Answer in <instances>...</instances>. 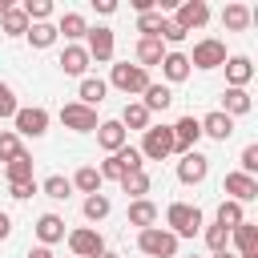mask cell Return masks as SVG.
<instances>
[{"label":"cell","instance_id":"obj_6","mask_svg":"<svg viewBox=\"0 0 258 258\" xmlns=\"http://www.w3.org/2000/svg\"><path fill=\"white\" fill-rule=\"evenodd\" d=\"M60 125L64 129H73V133H97V109H89V105H81V101H69V105H60Z\"/></svg>","mask_w":258,"mask_h":258},{"label":"cell","instance_id":"obj_5","mask_svg":"<svg viewBox=\"0 0 258 258\" xmlns=\"http://www.w3.org/2000/svg\"><path fill=\"white\" fill-rule=\"evenodd\" d=\"M137 246H141V254H149V258H173V254H177V238H173L169 230H161V226L141 230V234H137Z\"/></svg>","mask_w":258,"mask_h":258},{"label":"cell","instance_id":"obj_40","mask_svg":"<svg viewBox=\"0 0 258 258\" xmlns=\"http://www.w3.org/2000/svg\"><path fill=\"white\" fill-rule=\"evenodd\" d=\"M20 149H24V145H20V137H16L12 129H0V161H12Z\"/></svg>","mask_w":258,"mask_h":258},{"label":"cell","instance_id":"obj_20","mask_svg":"<svg viewBox=\"0 0 258 258\" xmlns=\"http://www.w3.org/2000/svg\"><path fill=\"white\" fill-rule=\"evenodd\" d=\"M129 226H137V230H149V226H157V206H153L149 198H137V202H129Z\"/></svg>","mask_w":258,"mask_h":258},{"label":"cell","instance_id":"obj_47","mask_svg":"<svg viewBox=\"0 0 258 258\" xmlns=\"http://www.w3.org/2000/svg\"><path fill=\"white\" fill-rule=\"evenodd\" d=\"M28 258H52V250L48 246H36V250H28Z\"/></svg>","mask_w":258,"mask_h":258},{"label":"cell","instance_id":"obj_44","mask_svg":"<svg viewBox=\"0 0 258 258\" xmlns=\"http://www.w3.org/2000/svg\"><path fill=\"white\" fill-rule=\"evenodd\" d=\"M8 194H12L16 202H24V198H32V194H36V181H16V185H8Z\"/></svg>","mask_w":258,"mask_h":258},{"label":"cell","instance_id":"obj_14","mask_svg":"<svg viewBox=\"0 0 258 258\" xmlns=\"http://www.w3.org/2000/svg\"><path fill=\"white\" fill-rule=\"evenodd\" d=\"M169 129H173V153H189V149L198 145V137H202L198 117H181V121L169 125Z\"/></svg>","mask_w":258,"mask_h":258},{"label":"cell","instance_id":"obj_48","mask_svg":"<svg viewBox=\"0 0 258 258\" xmlns=\"http://www.w3.org/2000/svg\"><path fill=\"white\" fill-rule=\"evenodd\" d=\"M214 258H238V254H230V250H218V254H214Z\"/></svg>","mask_w":258,"mask_h":258},{"label":"cell","instance_id":"obj_30","mask_svg":"<svg viewBox=\"0 0 258 258\" xmlns=\"http://www.w3.org/2000/svg\"><path fill=\"white\" fill-rule=\"evenodd\" d=\"M28 44L32 48H48V44H56V24H48V20H40V24H28Z\"/></svg>","mask_w":258,"mask_h":258},{"label":"cell","instance_id":"obj_24","mask_svg":"<svg viewBox=\"0 0 258 258\" xmlns=\"http://www.w3.org/2000/svg\"><path fill=\"white\" fill-rule=\"evenodd\" d=\"M250 20H254V12H250L246 4H226V8H222V24H226L230 32H246Z\"/></svg>","mask_w":258,"mask_h":258},{"label":"cell","instance_id":"obj_34","mask_svg":"<svg viewBox=\"0 0 258 258\" xmlns=\"http://www.w3.org/2000/svg\"><path fill=\"white\" fill-rule=\"evenodd\" d=\"M214 222H218V226H226V230H234V226H242V222H246V214H242V206H238V202H230V198H226V202L218 206V218H214Z\"/></svg>","mask_w":258,"mask_h":258},{"label":"cell","instance_id":"obj_13","mask_svg":"<svg viewBox=\"0 0 258 258\" xmlns=\"http://www.w3.org/2000/svg\"><path fill=\"white\" fill-rule=\"evenodd\" d=\"M222 189L230 194V202L242 206V202H254V198H258V177H246V173L234 169V173H226V185H222Z\"/></svg>","mask_w":258,"mask_h":258},{"label":"cell","instance_id":"obj_26","mask_svg":"<svg viewBox=\"0 0 258 258\" xmlns=\"http://www.w3.org/2000/svg\"><path fill=\"white\" fill-rule=\"evenodd\" d=\"M222 113H226V117H246V113H250V93H246V89H226Z\"/></svg>","mask_w":258,"mask_h":258},{"label":"cell","instance_id":"obj_7","mask_svg":"<svg viewBox=\"0 0 258 258\" xmlns=\"http://www.w3.org/2000/svg\"><path fill=\"white\" fill-rule=\"evenodd\" d=\"M226 64V40L218 36H206L194 44V56H189V69H222Z\"/></svg>","mask_w":258,"mask_h":258},{"label":"cell","instance_id":"obj_17","mask_svg":"<svg viewBox=\"0 0 258 258\" xmlns=\"http://www.w3.org/2000/svg\"><path fill=\"white\" fill-rule=\"evenodd\" d=\"M226 81H230V89H246V85L254 81L250 56H226Z\"/></svg>","mask_w":258,"mask_h":258},{"label":"cell","instance_id":"obj_43","mask_svg":"<svg viewBox=\"0 0 258 258\" xmlns=\"http://www.w3.org/2000/svg\"><path fill=\"white\" fill-rule=\"evenodd\" d=\"M238 161H242V169H238V173H246V177H254V169H258V145H246Z\"/></svg>","mask_w":258,"mask_h":258},{"label":"cell","instance_id":"obj_27","mask_svg":"<svg viewBox=\"0 0 258 258\" xmlns=\"http://www.w3.org/2000/svg\"><path fill=\"white\" fill-rule=\"evenodd\" d=\"M105 93H109V85H105V81H97V77H81V105L97 109V105L105 101Z\"/></svg>","mask_w":258,"mask_h":258},{"label":"cell","instance_id":"obj_35","mask_svg":"<svg viewBox=\"0 0 258 258\" xmlns=\"http://www.w3.org/2000/svg\"><path fill=\"white\" fill-rule=\"evenodd\" d=\"M40 189H44L52 202H64V198L73 194V181H69V177H60V173H52V177H44V185H40Z\"/></svg>","mask_w":258,"mask_h":258},{"label":"cell","instance_id":"obj_12","mask_svg":"<svg viewBox=\"0 0 258 258\" xmlns=\"http://www.w3.org/2000/svg\"><path fill=\"white\" fill-rule=\"evenodd\" d=\"M173 12H177L173 20H177L185 32H194V28H202V24L210 20V4H206V0H181Z\"/></svg>","mask_w":258,"mask_h":258},{"label":"cell","instance_id":"obj_45","mask_svg":"<svg viewBox=\"0 0 258 258\" xmlns=\"http://www.w3.org/2000/svg\"><path fill=\"white\" fill-rule=\"evenodd\" d=\"M8 234H12V218H8V214H4V210H0V242H4V238H8Z\"/></svg>","mask_w":258,"mask_h":258},{"label":"cell","instance_id":"obj_3","mask_svg":"<svg viewBox=\"0 0 258 258\" xmlns=\"http://www.w3.org/2000/svg\"><path fill=\"white\" fill-rule=\"evenodd\" d=\"M109 85L113 89H121V93H129V97H137V93H145L153 81H149V69H141V64H113V73H109Z\"/></svg>","mask_w":258,"mask_h":258},{"label":"cell","instance_id":"obj_11","mask_svg":"<svg viewBox=\"0 0 258 258\" xmlns=\"http://www.w3.org/2000/svg\"><path fill=\"white\" fill-rule=\"evenodd\" d=\"M85 36H89V48H85V52H89V60H101V64H105V60H113V48H117L113 28L97 24V28H89Z\"/></svg>","mask_w":258,"mask_h":258},{"label":"cell","instance_id":"obj_28","mask_svg":"<svg viewBox=\"0 0 258 258\" xmlns=\"http://www.w3.org/2000/svg\"><path fill=\"white\" fill-rule=\"evenodd\" d=\"M141 97H145L141 105H145L149 113H161V109H169V105H173V93H169V85H149Z\"/></svg>","mask_w":258,"mask_h":258},{"label":"cell","instance_id":"obj_29","mask_svg":"<svg viewBox=\"0 0 258 258\" xmlns=\"http://www.w3.org/2000/svg\"><path fill=\"white\" fill-rule=\"evenodd\" d=\"M0 28H4V36H24L28 32V16H24V8H8L4 16H0Z\"/></svg>","mask_w":258,"mask_h":258},{"label":"cell","instance_id":"obj_31","mask_svg":"<svg viewBox=\"0 0 258 258\" xmlns=\"http://www.w3.org/2000/svg\"><path fill=\"white\" fill-rule=\"evenodd\" d=\"M73 185H77L81 194H101V173H97V165H81V169L73 173Z\"/></svg>","mask_w":258,"mask_h":258},{"label":"cell","instance_id":"obj_9","mask_svg":"<svg viewBox=\"0 0 258 258\" xmlns=\"http://www.w3.org/2000/svg\"><path fill=\"white\" fill-rule=\"evenodd\" d=\"M206 173H210V157L206 153H198V149L181 153V161H177V181L181 185H202Z\"/></svg>","mask_w":258,"mask_h":258},{"label":"cell","instance_id":"obj_49","mask_svg":"<svg viewBox=\"0 0 258 258\" xmlns=\"http://www.w3.org/2000/svg\"><path fill=\"white\" fill-rule=\"evenodd\" d=\"M97 258H121V254H113V250H101V254H97Z\"/></svg>","mask_w":258,"mask_h":258},{"label":"cell","instance_id":"obj_41","mask_svg":"<svg viewBox=\"0 0 258 258\" xmlns=\"http://www.w3.org/2000/svg\"><path fill=\"white\" fill-rule=\"evenodd\" d=\"M226 242H230V230H226V226H218V222H214V226H206V246H210L214 254H218V250H226Z\"/></svg>","mask_w":258,"mask_h":258},{"label":"cell","instance_id":"obj_23","mask_svg":"<svg viewBox=\"0 0 258 258\" xmlns=\"http://www.w3.org/2000/svg\"><path fill=\"white\" fill-rule=\"evenodd\" d=\"M4 177H8V185H16V181H32V153H16L12 161H4Z\"/></svg>","mask_w":258,"mask_h":258},{"label":"cell","instance_id":"obj_2","mask_svg":"<svg viewBox=\"0 0 258 258\" xmlns=\"http://www.w3.org/2000/svg\"><path fill=\"white\" fill-rule=\"evenodd\" d=\"M165 226H169L173 238H194L202 230V210L198 206H185V202H173L165 210Z\"/></svg>","mask_w":258,"mask_h":258},{"label":"cell","instance_id":"obj_42","mask_svg":"<svg viewBox=\"0 0 258 258\" xmlns=\"http://www.w3.org/2000/svg\"><path fill=\"white\" fill-rule=\"evenodd\" d=\"M16 109H20V105H16V93L0 81V117H16Z\"/></svg>","mask_w":258,"mask_h":258},{"label":"cell","instance_id":"obj_37","mask_svg":"<svg viewBox=\"0 0 258 258\" xmlns=\"http://www.w3.org/2000/svg\"><path fill=\"white\" fill-rule=\"evenodd\" d=\"M20 8H24V16H28V24H40V20L52 16V0H24Z\"/></svg>","mask_w":258,"mask_h":258},{"label":"cell","instance_id":"obj_21","mask_svg":"<svg viewBox=\"0 0 258 258\" xmlns=\"http://www.w3.org/2000/svg\"><path fill=\"white\" fill-rule=\"evenodd\" d=\"M36 238H40V246L60 242V238H64V218H56V214H40V218H36Z\"/></svg>","mask_w":258,"mask_h":258},{"label":"cell","instance_id":"obj_4","mask_svg":"<svg viewBox=\"0 0 258 258\" xmlns=\"http://www.w3.org/2000/svg\"><path fill=\"white\" fill-rule=\"evenodd\" d=\"M173 153V129L169 125H149L141 137V157L145 161H165Z\"/></svg>","mask_w":258,"mask_h":258},{"label":"cell","instance_id":"obj_1","mask_svg":"<svg viewBox=\"0 0 258 258\" xmlns=\"http://www.w3.org/2000/svg\"><path fill=\"white\" fill-rule=\"evenodd\" d=\"M145 165V157H141V149H133V145H121L117 153H109L105 161H101V181H121L125 173H137Z\"/></svg>","mask_w":258,"mask_h":258},{"label":"cell","instance_id":"obj_39","mask_svg":"<svg viewBox=\"0 0 258 258\" xmlns=\"http://www.w3.org/2000/svg\"><path fill=\"white\" fill-rule=\"evenodd\" d=\"M185 36H189V32H185V28H181V24L173 20V16H165V20H161V32H157V40H169V44H181Z\"/></svg>","mask_w":258,"mask_h":258},{"label":"cell","instance_id":"obj_50","mask_svg":"<svg viewBox=\"0 0 258 258\" xmlns=\"http://www.w3.org/2000/svg\"><path fill=\"white\" fill-rule=\"evenodd\" d=\"M189 258H198V254H189Z\"/></svg>","mask_w":258,"mask_h":258},{"label":"cell","instance_id":"obj_16","mask_svg":"<svg viewBox=\"0 0 258 258\" xmlns=\"http://www.w3.org/2000/svg\"><path fill=\"white\" fill-rule=\"evenodd\" d=\"M97 145H101L105 153H117L121 145H129V133L121 129V121H101V125H97Z\"/></svg>","mask_w":258,"mask_h":258},{"label":"cell","instance_id":"obj_25","mask_svg":"<svg viewBox=\"0 0 258 258\" xmlns=\"http://www.w3.org/2000/svg\"><path fill=\"white\" fill-rule=\"evenodd\" d=\"M117 121H121V129H125V133H129V129H141V133H145V129H149V109H145L141 101H129V105H125V113H121Z\"/></svg>","mask_w":258,"mask_h":258},{"label":"cell","instance_id":"obj_38","mask_svg":"<svg viewBox=\"0 0 258 258\" xmlns=\"http://www.w3.org/2000/svg\"><path fill=\"white\" fill-rule=\"evenodd\" d=\"M161 20H165V16H161L157 8H153V12H141V16H137V32H141V36H157V32H161Z\"/></svg>","mask_w":258,"mask_h":258},{"label":"cell","instance_id":"obj_19","mask_svg":"<svg viewBox=\"0 0 258 258\" xmlns=\"http://www.w3.org/2000/svg\"><path fill=\"white\" fill-rule=\"evenodd\" d=\"M161 77H165L169 85L185 81V77H189V56H185V52H165V56H161Z\"/></svg>","mask_w":258,"mask_h":258},{"label":"cell","instance_id":"obj_18","mask_svg":"<svg viewBox=\"0 0 258 258\" xmlns=\"http://www.w3.org/2000/svg\"><path fill=\"white\" fill-rule=\"evenodd\" d=\"M85 69H89V52H85L81 44H69V48L60 52V73H64V77H85Z\"/></svg>","mask_w":258,"mask_h":258},{"label":"cell","instance_id":"obj_15","mask_svg":"<svg viewBox=\"0 0 258 258\" xmlns=\"http://www.w3.org/2000/svg\"><path fill=\"white\" fill-rule=\"evenodd\" d=\"M198 125H202V133H206V137H214V141H226V137L234 133V117H226L222 109H214V113L198 117Z\"/></svg>","mask_w":258,"mask_h":258},{"label":"cell","instance_id":"obj_8","mask_svg":"<svg viewBox=\"0 0 258 258\" xmlns=\"http://www.w3.org/2000/svg\"><path fill=\"white\" fill-rule=\"evenodd\" d=\"M16 137H44L48 133V113L40 109V105H28V109H16Z\"/></svg>","mask_w":258,"mask_h":258},{"label":"cell","instance_id":"obj_22","mask_svg":"<svg viewBox=\"0 0 258 258\" xmlns=\"http://www.w3.org/2000/svg\"><path fill=\"white\" fill-rule=\"evenodd\" d=\"M161 56H165V44H161L157 36H141V40H137V64H141V69L161 64Z\"/></svg>","mask_w":258,"mask_h":258},{"label":"cell","instance_id":"obj_10","mask_svg":"<svg viewBox=\"0 0 258 258\" xmlns=\"http://www.w3.org/2000/svg\"><path fill=\"white\" fill-rule=\"evenodd\" d=\"M69 250H73V258H97V254L105 250V238H101L93 226H81V230L69 234Z\"/></svg>","mask_w":258,"mask_h":258},{"label":"cell","instance_id":"obj_46","mask_svg":"<svg viewBox=\"0 0 258 258\" xmlns=\"http://www.w3.org/2000/svg\"><path fill=\"white\" fill-rule=\"evenodd\" d=\"M93 8H97V12H105V16H109V12H113V8H117V0H93Z\"/></svg>","mask_w":258,"mask_h":258},{"label":"cell","instance_id":"obj_36","mask_svg":"<svg viewBox=\"0 0 258 258\" xmlns=\"http://www.w3.org/2000/svg\"><path fill=\"white\" fill-rule=\"evenodd\" d=\"M109 210H113V206H109V198H105V194H89V198H85V218H89V222L109 218Z\"/></svg>","mask_w":258,"mask_h":258},{"label":"cell","instance_id":"obj_32","mask_svg":"<svg viewBox=\"0 0 258 258\" xmlns=\"http://www.w3.org/2000/svg\"><path fill=\"white\" fill-rule=\"evenodd\" d=\"M60 32H64L69 40H77V36H85V32H89V24H85V16H81V12H64V16H60V24H56V36H60Z\"/></svg>","mask_w":258,"mask_h":258},{"label":"cell","instance_id":"obj_33","mask_svg":"<svg viewBox=\"0 0 258 258\" xmlns=\"http://www.w3.org/2000/svg\"><path fill=\"white\" fill-rule=\"evenodd\" d=\"M121 189H125L133 202H137V198H145V194H149V173H145V169H137V173H125V177H121Z\"/></svg>","mask_w":258,"mask_h":258}]
</instances>
